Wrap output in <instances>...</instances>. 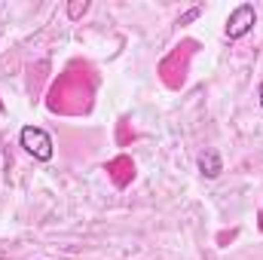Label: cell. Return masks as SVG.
Instances as JSON below:
<instances>
[{
  "instance_id": "cell-1",
  "label": "cell",
  "mask_w": 263,
  "mask_h": 260,
  "mask_svg": "<svg viewBox=\"0 0 263 260\" xmlns=\"http://www.w3.org/2000/svg\"><path fill=\"white\" fill-rule=\"evenodd\" d=\"M18 144L25 147V153H28V156L40 159V162H49V159L55 156L52 135H49L46 129H40V126H25V129L18 132Z\"/></svg>"
},
{
  "instance_id": "cell-2",
  "label": "cell",
  "mask_w": 263,
  "mask_h": 260,
  "mask_svg": "<svg viewBox=\"0 0 263 260\" xmlns=\"http://www.w3.org/2000/svg\"><path fill=\"white\" fill-rule=\"evenodd\" d=\"M254 25H257V9H254L251 3H239V6L227 15L223 34H227L230 40H242V37H248V34L254 31Z\"/></svg>"
},
{
  "instance_id": "cell-3",
  "label": "cell",
  "mask_w": 263,
  "mask_h": 260,
  "mask_svg": "<svg viewBox=\"0 0 263 260\" xmlns=\"http://www.w3.org/2000/svg\"><path fill=\"white\" fill-rule=\"evenodd\" d=\"M199 172H202L205 178H217V175L223 172V159H220V153H217V150H205V153L199 156Z\"/></svg>"
},
{
  "instance_id": "cell-4",
  "label": "cell",
  "mask_w": 263,
  "mask_h": 260,
  "mask_svg": "<svg viewBox=\"0 0 263 260\" xmlns=\"http://www.w3.org/2000/svg\"><path fill=\"white\" fill-rule=\"evenodd\" d=\"M89 12V0H73V3H67V18H80V15H86Z\"/></svg>"
},
{
  "instance_id": "cell-5",
  "label": "cell",
  "mask_w": 263,
  "mask_h": 260,
  "mask_svg": "<svg viewBox=\"0 0 263 260\" xmlns=\"http://www.w3.org/2000/svg\"><path fill=\"white\" fill-rule=\"evenodd\" d=\"M199 15V9H190V12H187V15H184V18H181V25H184V22H193V18H196Z\"/></svg>"
},
{
  "instance_id": "cell-6",
  "label": "cell",
  "mask_w": 263,
  "mask_h": 260,
  "mask_svg": "<svg viewBox=\"0 0 263 260\" xmlns=\"http://www.w3.org/2000/svg\"><path fill=\"white\" fill-rule=\"evenodd\" d=\"M257 98H260V107H263V80H260V89H257Z\"/></svg>"
}]
</instances>
